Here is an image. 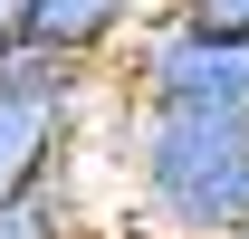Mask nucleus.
<instances>
[{
  "instance_id": "f257e3e1",
  "label": "nucleus",
  "mask_w": 249,
  "mask_h": 239,
  "mask_svg": "<svg viewBox=\"0 0 249 239\" xmlns=\"http://www.w3.org/2000/svg\"><path fill=\"white\" fill-rule=\"evenodd\" d=\"M115 182H124V230H144V239L249 230V115L124 105L115 115Z\"/></svg>"
},
{
  "instance_id": "7ed1b4c3",
  "label": "nucleus",
  "mask_w": 249,
  "mask_h": 239,
  "mask_svg": "<svg viewBox=\"0 0 249 239\" xmlns=\"http://www.w3.org/2000/svg\"><path fill=\"white\" fill-rule=\"evenodd\" d=\"M115 86H124V105H220V115H249V38H211L192 19H173V10H154L124 38Z\"/></svg>"
},
{
  "instance_id": "0eeeda50",
  "label": "nucleus",
  "mask_w": 249,
  "mask_h": 239,
  "mask_svg": "<svg viewBox=\"0 0 249 239\" xmlns=\"http://www.w3.org/2000/svg\"><path fill=\"white\" fill-rule=\"evenodd\" d=\"M29 10H38V0H0V58L29 48Z\"/></svg>"
},
{
  "instance_id": "f03ea898",
  "label": "nucleus",
  "mask_w": 249,
  "mask_h": 239,
  "mask_svg": "<svg viewBox=\"0 0 249 239\" xmlns=\"http://www.w3.org/2000/svg\"><path fill=\"white\" fill-rule=\"evenodd\" d=\"M106 105H124L115 67L58 58V48H10L0 58V201L48 182V172H67Z\"/></svg>"
},
{
  "instance_id": "20e7f679",
  "label": "nucleus",
  "mask_w": 249,
  "mask_h": 239,
  "mask_svg": "<svg viewBox=\"0 0 249 239\" xmlns=\"http://www.w3.org/2000/svg\"><path fill=\"white\" fill-rule=\"evenodd\" d=\"M163 0H38L29 10V48H58V58H87V67H115L124 38L154 19Z\"/></svg>"
},
{
  "instance_id": "423d86ee",
  "label": "nucleus",
  "mask_w": 249,
  "mask_h": 239,
  "mask_svg": "<svg viewBox=\"0 0 249 239\" xmlns=\"http://www.w3.org/2000/svg\"><path fill=\"white\" fill-rule=\"evenodd\" d=\"M173 19H192V29H211V38H249V0H163Z\"/></svg>"
},
{
  "instance_id": "6e6552de",
  "label": "nucleus",
  "mask_w": 249,
  "mask_h": 239,
  "mask_svg": "<svg viewBox=\"0 0 249 239\" xmlns=\"http://www.w3.org/2000/svg\"><path fill=\"white\" fill-rule=\"evenodd\" d=\"M230 239H249V230H230Z\"/></svg>"
},
{
  "instance_id": "39448f33",
  "label": "nucleus",
  "mask_w": 249,
  "mask_h": 239,
  "mask_svg": "<svg viewBox=\"0 0 249 239\" xmlns=\"http://www.w3.org/2000/svg\"><path fill=\"white\" fill-rule=\"evenodd\" d=\"M0 239H115V220L96 210L87 172L67 163V172H48V182H29V191L0 201Z\"/></svg>"
}]
</instances>
